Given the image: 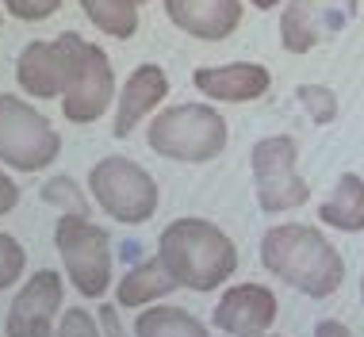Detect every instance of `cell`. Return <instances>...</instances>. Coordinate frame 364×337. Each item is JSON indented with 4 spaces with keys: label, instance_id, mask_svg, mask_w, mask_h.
I'll return each instance as SVG.
<instances>
[{
    "label": "cell",
    "instance_id": "6da1fadb",
    "mask_svg": "<svg viewBox=\"0 0 364 337\" xmlns=\"http://www.w3.org/2000/svg\"><path fill=\"white\" fill-rule=\"evenodd\" d=\"M261 264L307 299H330L346 280V257L318 226L307 223L269 226L261 237Z\"/></svg>",
    "mask_w": 364,
    "mask_h": 337
},
{
    "label": "cell",
    "instance_id": "7a4b0ae2",
    "mask_svg": "<svg viewBox=\"0 0 364 337\" xmlns=\"http://www.w3.org/2000/svg\"><path fill=\"white\" fill-rule=\"evenodd\" d=\"M157 257L188 291H215L238 272V245L219 223L181 215L157 237Z\"/></svg>",
    "mask_w": 364,
    "mask_h": 337
},
{
    "label": "cell",
    "instance_id": "3957f363",
    "mask_svg": "<svg viewBox=\"0 0 364 337\" xmlns=\"http://www.w3.org/2000/svg\"><path fill=\"white\" fill-rule=\"evenodd\" d=\"M226 119L211 104H173L154 115L146 127V142L157 157L165 161H184V165H203L215 161L226 150Z\"/></svg>",
    "mask_w": 364,
    "mask_h": 337
},
{
    "label": "cell",
    "instance_id": "277c9868",
    "mask_svg": "<svg viewBox=\"0 0 364 337\" xmlns=\"http://www.w3.org/2000/svg\"><path fill=\"white\" fill-rule=\"evenodd\" d=\"M88 192L96 207L123 226H142L157 215V181L131 157H104L88 168Z\"/></svg>",
    "mask_w": 364,
    "mask_h": 337
},
{
    "label": "cell",
    "instance_id": "5b68a950",
    "mask_svg": "<svg viewBox=\"0 0 364 337\" xmlns=\"http://www.w3.org/2000/svg\"><path fill=\"white\" fill-rule=\"evenodd\" d=\"M54 245H58V257H62V269L77 291L85 299H104L115 272L112 234L104 226H96L92 219L62 215L54 226Z\"/></svg>",
    "mask_w": 364,
    "mask_h": 337
},
{
    "label": "cell",
    "instance_id": "8992f818",
    "mask_svg": "<svg viewBox=\"0 0 364 337\" xmlns=\"http://www.w3.org/2000/svg\"><path fill=\"white\" fill-rule=\"evenodd\" d=\"M62 154V134L43 112L12 92H0V161L19 173H43Z\"/></svg>",
    "mask_w": 364,
    "mask_h": 337
},
{
    "label": "cell",
    "instance_id": "52a82bcc",
    "mask_svg": "<svg viewBox=\"0 0 364 337\" xmlns=\"http://www.w3.org/2000/svg\"><path fill=\"white\" fill-rule=\"evenodd\" d=\"M62 43H65V50H70V85H65V96H62V112L70 123L88 127L115 100L112 58L104 54V46L85 43L77 31H65Z\"/></svg>",
    "mask_w": 364,
    "mask_h": 337
},
{
    "label": "cell",
    "instance_id": "ba28073f",
    "mask_svg": "<svg viewBox=\"0 0 364 337\" xmlns=\"http://www.w3.org/2000/svg\"><path fill=\"white\" fill-rule=\"evenodd\" d=\"M299 142L291 134H269L253 146L250 168H253V196L264 215L295 211L311 200V184L299 176Z\"/></svg>",
    "mask_w": 364,
    "mask_h": 337
},
{
    "label": "cell",
    "instance_id": "9c48e42d",
    "mask_svg": "<svg viewBox=\"0 0 364 337\" xmlns=\"http://www.w3.org/2000/svg\"><path fill=\"white\" fill-rule=\"evenodd\" d=\"M360 12V0H284L280 43L288 54H307L318 43L338 38Z\"/></svg>",
    "mask_w": 364,
    "mask_h": 337
},
{
    "label": "cell",
    "instance_id": "30bf717a",
    "mask_svg": "<svg viewBox=\"0 0 364 337\" xmlns=\"http://www.w3.org/2000/svg\"><path fill=\"white\" fill-rule=\"evenodd\" d=\"M62 276L54 269H38L8 306L4 337H35L43 330H54V319L62 314Z\"/></svg>",
    "mask_w": 364,
    "mask_h": 337
},
{
    "label": "cell",
    "instance_id": "8fae6325",
    "mask_svg": "<svg viewBox=\"0 0 364 337\" xmlns=\"http://www.w3.org/2000/svg\"><path fill=\"white\" fill-rule=\"evenodd\" d=\"M277 314H280V303L264 284H234L215 303L211 326L230 337H253V333H269Z\"/></svg>",
    "mask_w": 364,
    "mask_h": 337
},
{
    "label": "cell",
    "instance_id": "7c38bea8",
    "mask_svg": "<svg viewBox=\"0 0 364 337\" xmlns=\"http://www.w3.org/2000/svg\"><path fill=\"white\" fill-rule=\"evenodd\" d=\"M16 81L35 100H54V96L62 100L65 85H70V50H65L62 38H54V43L35 38V43H27L16 62Z\"/></svg>",
    "mask_w": 364,
    "mask_h": 337
},
{
    "label": "cell",
    "instance_id": "4fadbf2b",
    "mask_svg": "<svg viewBox=\"0 0 364 337\" xmlns=\"http://www.w3.org/2000/svg\"><path fill=\"white\" fill-rule=\"evenodd\" d=\"M196 92L215 104H253L272 88V73L261 62H230V65H200L192 73Z\"/></svg>",
    "mask_w": 364,
    "mask_h": 337
},
{
    "label": "cell",
    "instance_id": "5bb4252c",
    "mask_svg": "<svg viewBox=\"0 0 364 337\" xmlns=\"http://www.w3.org/2000/svg\"><path fill=\"white\" fill-rule=\"evenodd\" d=\"M165 16L176 31L203 43H223L242 23V0H165Z\"/></svg>",
    "mask_w": 364,
    "mask_h": 337
},
{
    "label": "cell",
    "instance_id": "9a60e30c",
    "mask_svg": "<svg viewBox=\"0 0 364 337\" xmlns=\"http://www.w3.org/2000/svg\"><path fill=\"white\" fill-rule=\"evenodd\" d=\"M165 96H169V77H165V69L154 65V62L139 65V69H134V73L123 81L119 96H115V123H112V134H115V138H131L134 127H139L142 119L165 100Z\"/></svg>",
    "mask_w": 364,
    "mask_h": 337
},
{
    "label": "cell",
    "instance_id": "2e32d148",
    "mask_svg": "<svg viewBox=\"0 0 364 337\" xmlns=\"http://www.w3.org/2000/svg\"><path fill=\"white\" fill-rule=\"evenodd\" d=\"M176 276L169 272V264L161 261V257H146V261L131 264L119 284H115V303L127 306V311H142V306L150 303H161L165 295L176 291Z\"/></svg>",
    "mask_w": 364,
    "mask_h": 337
},
{
    "label": "cell",
    "instance_id": "e0dca14e",
    "mask_svg": "<svg viewBox=\"0 0 364 337\" xmlns=\"http://www.w3.org/2000/svg\"><path fill=\"white\" fill-rule=\"evenodd\" d=\"M318 219L330 230L341 234H360L364 230V176L341 173L333 192L318 203Z\"/></svg>",
    "mask_w": 364,
    "mask_h": 337
},
{
    "label": "cell",
    "instance_id": "ac0fdd59",
    "mask_svg": "<svg viewBox=\"0 0 364 337\" xmlns=\"http://www.w3.org/2000/svg\"><path fill=\"white\" fill-rule=\"evenodd\" d=\"M134 337H211L208 326L184 306H142L134 319Z\"/></svg>",
    "mask_w": 364,
    "mask_h": 337
},
{
    "label": "cell",
    "instance_id": "d6986e66",
    "mask_svg": "<svg viewBox=\"0 0 364 337\" xmlns=\"http://www.w3.org/2000/svg\"><path fill=\"white\" fill-rule=\"evenodd\" d=\"M81 12L96 31L112 38H131L139 31V0H81Z\"/></svg>",
    "mask_w": 364,
    "mask_h": 337
},
{
    "label": "cell",
    "instance_id": "ffe728a7",
    "mask_svg": "<svg viewBox=\"0 0 364 337\" xmlns=\"http://www.w3.org/2000/svg\"><path fill=\"white\" fill-rule=\"evenodd\" d=\"M38 196H43V203H50L58 215H73V219H88V215H92V203H88L85 188L77 184L73 176H65V173L43 181Z\"/></svg>",
    "mask_w": 364,
    "mask_h": 337
},
{
    "label": "cell",
    "instance_id": "44dd1931",
    "mask_svg": "<svg viewBox=\"0 0 364 337\" xmlns=\"http://www.w3.org/2000/svg\"><path fill=\"white\" fill-rule=\"evenodd\" d=\"M295 100L314 127H330L338 119V96L326 85H295Z\"/></svg>",
    "mask_w": 364,
    "mask_h": 337
},
{
    "label": "cell",
    "instance_id": "7402d4cb",
    "mask_svg": "<svg viewBox=\"0 0 364 337\" xmlns=\"http://www.w3.org/2000/svg\"><path fill=\"white\" fill-rule=\"evenodd\" d=\"M23 269H27V250L16 242L12 234L0 230V291L12 287L19 276H23Z\"/></svg>",
    "mask_w": 364,
    "mask_h": 337
},
{
    "label": "cell",
    "instance_id": "603a6c76",
    "mask_svg": "<svg viewBox=\"0 0 364 337\" xmlns=\"http://www.w3.org/2000/svg\"><path fill=\"white\" fill-rule=\"evenodd\" d=\"M58 337H104L100 319L88 314L85 306H65L62 319H58Z\"/></svg>",
    "mask_w": 364,
    "mask_h": 337
},
{
    "label": "cell",
    "instance_id": "cb8c5ba5",
    "mask_svg": "<svg viewBox=\"0 0 364 337\" xmlns=\"http://www.w3.org/2000/svg\"><path fill=\"white\" fill-rule=\"evenodd\" d=\"M4 8H8L16 19L38 23V19H50L58 8H62V0H4Z\"/></svg>",
    "mask_w": 364,
    "mask_h": 337
},
{
    "label": "cell",
    "instance_id": "d4e9b609",
    "mask_svg": "<svg viewBox=\"0 0 364 337\" xmlns=\"http://www.w3.org/2000/svg\"><path fill=\"white\" fill-rule=\"evenodd\" d=\"M96 319H100L104 337H131V333H127V326H123V319H119V306H115V303H100Z\"/></svg>",
    "mask_w": 364,
    "mask_h": 337
},
{
    "label": "cell",
    "instance_id": "484cf974",
    "mask_svg": "<svg viewBox=\"0 0 364 337\" xmlns=\"http://www.w3.org/2000/svg\"><path fill=\"white\" fill-rule=\"evenodd\" d=\"M16 207H19V184L8 173H0V215L16 211Z\"/></svg>",
    "mask_w": 364,
    "mask_h": 337
},
{
    "label": "cell",
    "instance_id": "4316f807",
    "mask_svg": "<svg viewBox=\"0 0 364 337\" xmlns=\"http://www.w3.org/2000/svg\"><path fill=\"white\" fill-rule=\"evenodd\" d=\"M314 337H357V333H353L346 322H338V319H322L318 326H314Z\"/></svg>",
    "mask_w": 364,
    "mask_h": 337
},
{
    "label": "cell",
    "instance_id": "83f0119b",
    "mask_svg": "<svg viewBox=\"0 0 364 337\" xmlns=\"http://www.w3.org/2000/svg\"><path fill=\"white\" fill-rule=\"evenodd\" d=\"M257 12H269V8H277V4H284V0H250Z\"/></svg>",
    "mask_w": 364,
    "mask_h": 337
},
{
    "label": "cell",
    "instance_id": "f1b7e54d",
    "mask_svg": "<svg viewBox=\"0 0 364 337\" xmlns=\"http://www.w3.org/2000/svg\"><path fill=\"white\" fill-rule=\"evenodd\" d=\"M35 337H58V330H43V333H35Z\"/></svg>",
    "mask_w": 364,
    "mask_h": 337
},
{
    "label": "cell",
    "instance_id": "f546056e",
    "mask_svg": "<svg viewBox=\"0 0 364 337\" xmlns=\"http://www.w3.org/2000/svg\"><path fill=\"white\" fill-rule=\"evenodd\" d=\"M253 337H284V333H272V330H269V333H253Z\"/></svg>",
    "mask_w": 364,
    "mask_h": 337
},
{
    "label": "cell",
    "instance_id": "4dcf8cb0",
    "mask_svg": "<svg viewBox=\"0 0 364 337\" xmlns=\"http://www.w3.org/2000/svg\"><path fill=\"white\" fill-rule=\"evenodd\" d=\"M360 303H364V272H360Z\"/></svg>",
    "mask_w": 364,
    "mask_h": 337
},
{
    "label": "cell",
    "instance_id": "1f68e13d",
    "mask_svg": "<svg viewBox=\"0 0 364 337\" xmlns=\"http://www.w3.org/2000/svg\"><path fill=\"white\" fill-rule=\"evenodd\" d=\"M139 4H146V0H139Z\"/></svg>",
    "mask_w": 364,
    "mask_h": 337
},
{
    "label": "cell",
    "instance_id": "d6a6232c",
    "mask_svg": "<svg viewBox=\"0 0 364 337\" xmlns=\"http://www.w3.org/2000/svg\"><path fill=\"white\" fill-rule=\"evenodd\" d=\"M0 19H4V16H0Z\"/></svg>",
    "mask_w": 364,
    "mask_h": 337
}]
</instances>
